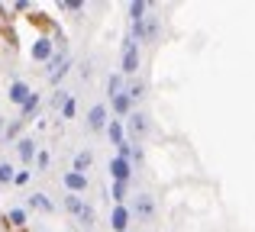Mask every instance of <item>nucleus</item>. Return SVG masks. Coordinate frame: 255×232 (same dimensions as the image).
I'll return each instance as SVG.
<instances>
[{
  "label": "nucleus",
  "instance_id": "nucleus-33",
  "mask_svg": "<svg viewBox=\"0 0 255 232\" xmlns=\"http://www.w3.org/2000/svg\"><path fill=\"white\" fill-rule=\"evenodd\" d=\"M3 132H6V119L0 116V136H3Z\"/></svg>",
  "mask_w": 255,
  "mask_h": 232
},
{
  "label": "nucleus",
  "instance_id": "nucleus-22",
  "mask_svg": "<svg viewBox=\"0 0 255 232\" xmlns=\"http://www.w3.org/2000/svg\"><path fill=\"white\" fill-rule=\"evenodd\" d=\"M123 94H126V97H129V100H132V103H136V100H142V97H145V84H142V81H132V84H129V87H126V90H123Z\"/></svg>",
  "mask_w": 255,
  "mask_h": 232
},
{
  "label": "nucleus",
  "instance_id": "nucleus-11",
  "mask_svg": "<svg viewBox=\"0 0 255 232\" xmlns=\"http://www.w3.org/2000/svg\"><path fill=\"white\" fill-rule=\"evenodd\" d=\"M36 142H32V139L29 136H23V139H19V142H16V155H19V161H23V164H32V161H36Z\"/></svg>",
  "mask_w": 255,
  "mask_h": 232
},
{
  "label": "nucleus",
  "instance_id": "nucleus-15",
  "mask_svg": "<svg viewBox=\"0 0 255 232\" xmlns=\"http://www.w3.org/2000/svg\"><path fill=\"white\" fill-rule=\"evenodd\" d=\"M26 203H29V210H42V213H55V203H52V200H49L45 194H32V197H29Z\"/></svg>",
  "mask_w": 255,
  "mask_h": 232
},
{
  "label": "nucleus",
  "instance_id": "nucleus-32",
  "mask_svg": "<svg viewBox=\"0 0 255 232\" xmlns=\"http://www.w3.org/2000/svg\"><path fill=\"white\" fill-rule=\"evenodd\" d=\"M68 90H55V97H52V103H55V107H65V100H68Z\"/></svg>",
  "mask_w": 255,
  "mask_h": 232
},
{
  "label": "nucleus",
  "instance_id": "nucleus-34",
  "mask_svg": "<svg viewBox=\"0 0 255 232\" xmlns=\"http://www.w3.org/2000/svg\"><path fill=\"white\" fill-rule=\"evenodd\" d=\"M19 232H29V229H19Z\"/></svg>",
  "mask_w": 255,
  "mask_h": 232
},
{
  "label": "nucleus",
  "instance_id": "nucleus-17",
  "mask_svg": "<svg viewBox=\"0 0 255 232\" xmlns=\"http://www.w3.org/2000/svg\"><path fill=\"white\" fill-rule=\"evenodd\" d=\"M91 164H94V155H91V152H78V155H75V168H71V171H78V174H84V171L87 168H91Z\"/></svg>",
  "mask_w": 255,
  "mask_h": 232
},
{
  "label": "nucleus",
  "instance_id": "nucleus-10",
  "mask_svg": "<svg viewBox=\"0 0 255 232\" xmlns=\"http://www.w3.org/2000/svg\"><path fill=\"white\" fill-rule=\"evenodd\" d=\"M158 32H162V19H158V16H145L142 19V42L155 45L158 42Z\"/></svg>",
  "mask_w": 255,
  "mask_h": 232
},
{
  "label": "nucleus",
  "instance_id": "nucleus-13",
  "mask_svg": "<svg viewBox=\"0 0 255 232\" xmlns=\"http://www.w3.org/2000/svg\"><path fill=\"white\" fill-rule=\"evenodd\" d=\"M104 132H107V139H110L113 145H123L126 142V129H123V123H120V119H110Z\"/></svg>",
  "mask_w": 255,
  "mask_h": 232
},
{
  "label": "nucleus",
  "instance_id": "nucleus-25",
  "mask_svg": "<svg viewBox=\"0 0 255 232\" xmlns=\"http://www.w3.org/2000/svg\"><path fill=\"white\" fill-rule=\"evenodd\" d=\"M13 174H16L13 164L10 161H0V184H13Z\"/></svg>",
  "mask_w": 255,
  "mask_h": 232
},
{
  "label": "nucleus",
  "instance_id": "nucleus-27",
  "mask_svg": "<svg viewBox=\"0 0 255 232\" xmlns=\"http://www.w3.org/2000/svg\"><path fill=\"white\" fill-rule=\"evenodd\" d=\"M58 6H62L65 13H81V10H84V3H81V0H62Z\"/></svg>",
  "mask_w": 255,
  "mask_h": 232
},
{
  "label": "nucleus",
  "instance_id": "nucleus-20",
  "mask_svg": "<svg viewBox=\"0 0 255 232\" xmlns=\"http://www.w3.org/2000/svg\"><path fill=\"white\" fill-rule=\"evenodd\" d=\"M68 71H71V58H68L65 65H58L55 71H52V75H49V84H52V87H58V84L65 81V75H68Z\"/></svg>",
  "mask_w": 255,
  "mask_h": 232
},
{
  "label": "nucleus",
  "instance_id": "nucleus-4",
  "mask_svg": "<svg viewBox=\"0 0 255 232\" xmlns=\"http://www.w3.org/2000/svg\"><path fill=\"white\" fill-rule=\"evenodd\" d=\"M107 123H110V110H107L104 103H94L91 113H87V129L91 132H104Z\"/></svg>",
  "mask_w": 255,
  "mask_h": 232
},
{
  "label": "nucleus",
  "instance_id": "nucleus-3",
  "mask_svg": "<svg viewBox=\"0 0 255 232\" xmlns=\"http://www.w3.org/2000/svg\"><path fill=\"white\" fill-rule=\"evenodd\" d=\"M126 132H129V139H136V145H139V139L149 132V116L145 113H129L126 116V126H123Z\"/></svg>",
  "mask_w": 255,
  "mask_h": 232
},
{
  "label": "nucleus",
  "instance_id": "nucleus-29",
  "mask_svg": "<svg viewBox=\"0 0 255 232\" xmlns=\"http://www.w3.org/2000/svg\"><path fill=\"white\" fill-rule=\"evenodd\" d=\"M29 171H16V174H13V187H26V184H29Z\"/></svg>",
  "mask_w": 255,
  "mask_h": 232
},
{
  "label": "nucleus",
  "instance_id": "nucleus-7",
  "mask_svg": "<svg viewBox=\"0 0 255 232\" xmlns=\"http://www.w3.org/2000/svg\"><path fill=\"white\" fill-rule=\"evenodd\" d=\"M129 213H136L139 220H145V223H149L152 216H155V200H152L149 194H139V197H136V207H132Z\"/></svg>",
  "mask_w": 255,
  "mask_h": 232
},
{
  "label": "nucleus",
  "instance_id": "nucleus-28",
  "mask_svg": "<svg viewBox=\"0 0 255 232\" xmlns=\"http://www.w3.org/2000/svg\"><path fill=\"white\" fill-rule=\"evenodd\" d=\"M145 161V152H142V145H136L132 142V155H129V164H142Z\"/></svg>",
  "mask_w": 255,
  "mask_h": 232
},
{
  "label": "nucleus",
  "instance_id": "nucleus-21",
  "mask_svg": "<svg viewBox=\"0 0 255 232\" xmlns=\"http://www.w3.org/2000/svg\"><path fill=\"white\" fill-rule=\"evenodd\" d=\"M107 94H110V100L117 94H123V75H110L107 77Z\"/></svg>",
  "mask_w": 255,
  "mask_h": 232
},
{
  "label": "nucleus",
  "instance_id": "nucleus-2",
  "mask_svg": "<svg viewBox=\"0 0 255 232\" xmlns=\"http://www.w3.org/2000/svg\"><path fill=\"white\" fill-rule=\"evenodd\" d=\"M139 71V45L132 39L123 42V65H120V75H136Z\"/></svg>",
  "mask_w": 255,
  "mask_h": 232
},
{
  "label": "nucleus",
  "instance_id": "nucleus-5",
  "mask_svg": "<svg viewBox=\"0 0 255 232\" xmlns=\"http://www.w3.org/2000/svg\"><path fill=\"white\" fill-rule=\"evenodd\" d=\"M110 177L117 184H129L132 181V164L126 161V158H113L110 161Z\"/></svg>",
  "mask_w": 255,
  "mask_h": 232
},
{
  "label": "nucleus",
  "instance_id": "nucleus-31",
  "mask_svg": "<svg viewBox=\"0 0 255 232\" xmlns=\"http://www.w3.org/2000/svg\"><path fill=\"white\" fill-rule=\"evenodd\" d=\"M10 13H32V3L29 0H16V3L10 6Z\"/></svg>",
  "mask_w": 255,
  "mask_h": 232
},
{
  "label": "nucleus",
  "instance_id": "nucleus-18",
  "mask_svg": "<svg viewBox=\"0 0 255 232\" xmlns=\"http://www.w3.org/2000/svg\"><path fill=\"white\" fill-rule=\"evenodd\" d=\"M145 13H149V3H145V0H132V3H129V19H132V23L145 19Z\"/></svg>",
  "mask_w": 255,
  "mask_h": 232
},
{
  "label": "nucleus",
  "instance_id": "nucleus-1",
  "mask_svg": "<svg viewBox=\"0 0 255 232\" xmlns=\"http://www.w3.org/2000/svg\"><path fill=\"white\" fill-rule=\"evenodd\" d=\"M29 55H32V62L49 65V62H52V55H55V42H52L49 36H36V42H32Z\"/></svg>",
  "mask_w": 255,
  "mask_h": 232
},
{
  "label": "nucleus",
  "instance_id": "nucleus-24",
  "mask_svg": "<svg viewBox=\"0 0 255 232\" xmlns=\"http://www.w3.org/2000/svg\"><path fill=\"white\" fill-rule=\"evenodd\" d=\"M78 223H81L84 229H94V207L91 203H84V210L78 213Z\"/></svg>",
  "mask_w": 255,
  "mask_h": 232
},
{
  "label": "nucleus",
  "instance_id": "nucleus-19",
  "mask_svg": "<svg viewBox=\"0 0 255 232\" xmlns=\"http://www.w3.org/2000/svg\"><path fill=\"white\" fill-rule=\"evenodd\" d=\"M23 119H13V123H6V132H3V139L6 142H19V132H23Z\"/></svg>",
  "mask_w": 255,
  "mask_h": 232
},
{
  "label": "nucleus",
  "instance_id": "nucleus-12",
  "mask_svg": "<svg viewBox=\"0 0 255 232\" xmlns=\"http://www.w3.org/2000/svg\"><path fill=\"white\" fill-rule=\"evenodd\" d=\"M3 220H6V229H10V232H19V229H26V210L13 207V210L3 213Z\"/></svg>",
  "mask_w": 255,
  "mask_h": 232
},
{
  "label": "nucleus",
  "instance_id": "nucleus-8",
  "mask_svg": "<svg viewBox=\"0 0 255 232\" xmlns=\"http://www.w3.org/2000/svg\"><path fill=\"white\" fill-rule=\"evenodd\" d=\"M129 220H132V213H129V207H113V213H110V226H113V232H126L129 229Z\"/></svg>",
  "mask_w": 255,
  "mask_h": 232
},
{
  "label": "nucleus",
  "instance_id": "nucleus-16",
  "mask_svg": "<svg viewBox=\"0 0 255 232\" xmlns=\"http://www.w3.org/2000/svg\"><path fill=\"white\" fill-rule=\"evenodd\" d=\"M110 107H113V113H117V116H129V113H132V100H129L126 94H117V97L110 100Z\"/></svg>",
  "mask_w": 255,
  "mask_h": 232
},
{
  "label": "nucleus",
  "instance_id": "nucleus-30",
  "mask_svg": "<svg viewBox=\"0 0 255 232\" xmlns=\"http://www.w3.org/2000/svg\"><path fill=\"white\" fill-rule=\"evenodd\" d=\"M49 161H52V155H49V152H36V168H39V171H45V168H49Z\"/></svg>",
  "mask_w": 255,
  "mask_h": 232
},
{
  "label": "nucleus",
  "instance_id": "nucleus-6",
  "mask_svg": "<svg viewBox=\"0 0 255 232\" xmlns=\"http://www.w3.org/2000/svg\"><path fill=\"white\" fill-rule=\"evenodd\" d=\"M62 184H65V190H68V194H78V197H81L84 190H87V174H78V171H65Z\"/></svg>",
  "mask_w": 255,
  "mask_h": 232
},
{
  "label": "nucleus",
  "instance_id": "nucleus-9",
  "mask_svg": "<svg viewBox=\"0 0 255 232\" xmlns=\"http://www.w3.org/2000/svg\"><path fill=\"white\" fill-rule=\"evenodd\" d=\"M29 94H32V87H29L26 81H13V84H10V90H6V97H10V103H13V107H23Z\"/></svg>",
  "mask_w": 255,
  "mask_h": 232
},
{
  "label": "nucleus",
  "instance_id": "nucleus-14",
  "mask_svg": "<svg viewBox=\"0 0 255 232\" xmlns=\"http://www.w3.org/2000/svg\"><path fill=\"white\" fill-rule=\"evenodd\" d=\"M39 103H42V97L32 90V94L26 97V103L19 107V119H23V123H26V119H32V116H36V110H39Z\"/></svg>",
  "mask_w": 255,
  "mask_h": 232
},
{
  "label": "nucleus",
  "instance_id": "nucleus-23",
  "mask_svg": "<svg viewBox=\"0 0 255 232\" xmlns=\"http://www.w3.org/2000/svg\"><path fill=\"white\" fill-rule=\"evenodd\" d=\"M65 210H68L71 216H78V213L84 210V200H81L78 194H68V197H65Z\"/></svg>",
  "mask_w": 255,
  "mask_h": 232
},
{
  "label": "nucleus",
  "instance_id": "nucleus-26",
  "mask_svg": "<svg viewBox=\"0 0 255 232\" xmlns=\"http://www.w3.org/2000/svg\"><path fill=\"white\" fill-rule=\"evenodd\" d=\"M75 113H78V103H75V97H68L62 107V119H75Z\"/></svg>",
  "mask_w": 255,
  "mask_h": 232
}]
</instances>
